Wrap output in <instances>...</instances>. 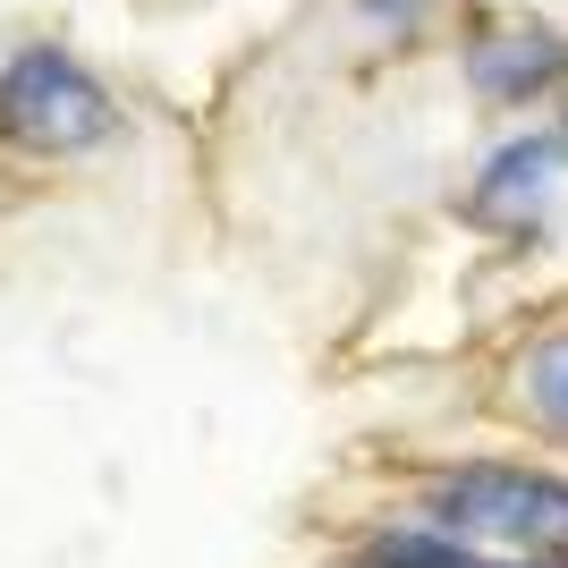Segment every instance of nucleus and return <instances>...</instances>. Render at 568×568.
<instances>
[{
	"label": "nucleus",
	"instance_id": "f257e3e1",
	"mask_svg": "<svg viewBox=\"0 0 568 568\" xmlns=\"http://www.w3.org/2000/svg\"><path fill=\"white\" fill-rule=\"evenodd\" d=\"M425 526L450 544L484 551V560L518 568L544 560L568 568V484L535 467H458L425 493Z\"/></svg>",
	"mask_w": 568,
	"mask_h": 568
},
{
	"label": "nucleus",
	"instance_id": "f03ea898",
	"mask_svg": "<svg viewBox=\"0 0 568 568\" xmlns=\"http://www.w3.org/2000/svg\"><path fill=\"white\" fill-rule=\"evenodd\" d=\"M111 128H119V111L102 94V77L77 69L69 51L34 43L0 69V136L18 153H94Z\"/></svg>",
	"mask_w": 568,
	"mask_h": 568
},
{
	"label": "nucleus",
	"instance_id": "7ed1b4c3",
	"mask_svg": "<svg viewBox=\"0 0 568 568\" xmlns=\"http://www.w3.org/2000/svg\"><path fill=\"white\" fill-rule=\"evenodd\" d=\"M475 221L500 237H544L568 213V136H518L500 144L484 179H475Z\"/></svg>",
	"mask_w": 568,
	"mask_h": 568
},
{
	"label": "nucleus",
	"instance_id": "20e7f679",
	"mask_svg": "<svg viewBox=\"0 0 568 568\" xmlns=\"http://www.w3.org/2000/svg\"><path fill=\"white\" fill-rule=\"evenodd\" d=\"M560 69H568V51L544 26H493V34L467 51V85L493 94V102H535Z\"/></svg>",
	"mask_w": 568,
	"mask_h": 568
},
{
	"label": "nucleus",
	"instance_id": "39448f33",
	"mask_svg": "<svg viewBox=\"0 0 568 568\" xmlns=\"http://www.w3.org/2000/svg\"><path fill=\"white\" fill-rule=\"evenodd\" d=\"M526 407H535V425L568 433V332H544L526 348Z\"/></svg>",
	"mask_w": 568,
	"mask_h": 568
},
{
	"label": "nucleus",
	"instance_id": "423d86ee",
	"mask_svg": "<svg viewBox=\"0 0 568 568\" xmlns=\"http://www.w3.org/2000/svg\"><path fill=\"white\" fill-rule=\"evenodd\" d=\"M365 568H500V560H484V551H467V544H450V535H382L374 551H365Z\"/></svg>",
	"mask_w": 568,
	"mask_h": 568
}]
</instances>
